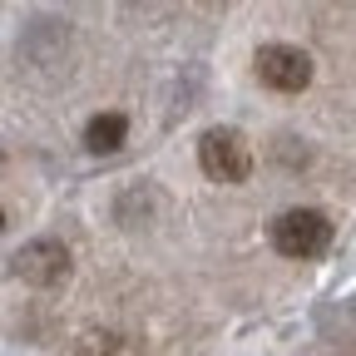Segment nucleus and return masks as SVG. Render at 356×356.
Listing matches in <instances>:
<instances>
[{"mask_svg": "<svg viewBox=\"0 0 356 356\" xmlns=\"http://www.w3.org/2000/svg\"><path fill=\"white\" fill-rule=\"evenodd\" d=\"M198 168L213 184H248L252 178V144L233 124H213L198 134Z\"/></svg>", "mask_w": 356, "mask_h": 356, "instance_id": "nucleus-1", "label": "nucleus"}, {"mask_svg": "<svg viewBox=\"0 0 356 356\" xmlns=\"http://www.w3.org/2000/svg\"><path fill=\"white\" fill-rule=\"evenodd\" d=\"M273 248L292 262H312L332 248V218L322 208H287L273 222Z\"/></svg>", "mask_w": 356, "mask_h": 356, "instance_id": "nucleus-2", "label": "nucleus"}, {"mask_svg": "<svg viewBox=\"0 0 356 356\" xmlns=\"http://www.w3.org/2000/svg\"><path fill=\"white\" fill-rule=\"evenodd\" d=\"M252 70L267 89H277V95H302V89L312 84V55L297 50V44H257V55H252Z\"/></svg>", "mask_w": 356, "mask_h": 356, "instance_id": "nucleus-3", "label": "nucleus"}, {"mask_svg": "<svg viewBox=\"0 0 356 356\" xmlns=\"http://www.w3.org/2000/svg\"><path fill=\"white\" fill-rule=\"evenodd\" d=\"M10 273L30 287H60L70 277V248L60 238H30L10 252Z\"/></svg>", "mask_w": 356, "mask_h": 356, "instance_id": "nucleus-4", "label": "nucleus"}, {"mask_svg": "<svg viewBox=\"0 0 356 356\" xmlns=\"http://www.w3.org/2000/svg\"><path fill=\"white\" fill-rule=\"evenodd\" d=\"M124 139H129V119L124 114H95L84 124V149L89 154H119L124 149Z\"/></svg>", "mask_w": 356, "mask_h": 356, "instance_id": "nucleus-5", "label": "nucleus"}]
</instances>
